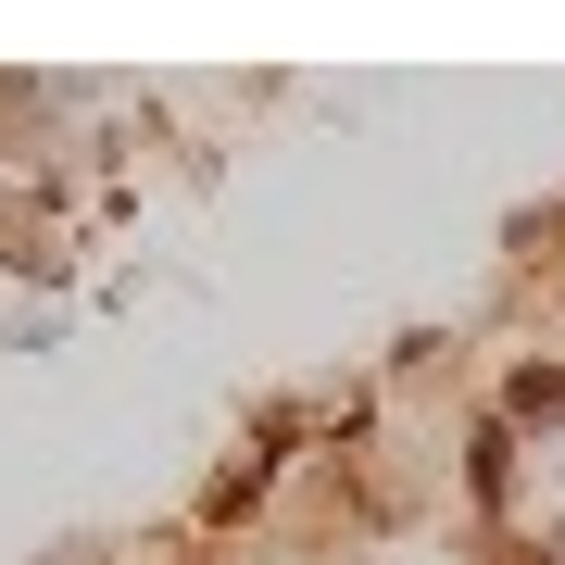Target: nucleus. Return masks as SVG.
I'll return each instance as SVG.
<instances>
[{
  "label": "nucleus",
  "mask_w": 565,
  "mask_h": 565,
  "mask_svg": "<svg viewBox=\"0 0 565 565\" xmlns=\"http://www.w3.org/2000/svg\"><path fill=\"white\" fill-rule=\"evenodd\" d=\"M465 478H478V503H503V490H515V440H503V427H478V452H465Z\"/></svg>",
  "instance_id": "1"
},
{
  "label": "nucleus",
  "mask_w": 565,
  "mask_h": 565,
  "mask_svg": "<svg viewBox=\"0 0 565 565\" xmlns=\"http://www.w3.org/2000/svg\"><path fill=\"white\" fill-rule=\"evenodd\" d=\"M565 415V364H527L515 377V427H553Z\"/></svg>",
  "instance_id": "2"
}]
</instances>
